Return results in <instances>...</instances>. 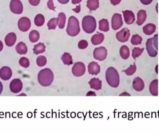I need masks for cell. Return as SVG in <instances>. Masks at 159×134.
<instances>
[{
    "label": "cell",
    "instance_id": "cell-1",
    "mask_svg": "<svg viewBox=\"0 0 159 134\" xmlns=\"http://www.w3.org/2000/svg\"><path fill=\"white\" fill-rule=\"evenodd\" d=\"M37 78L41 86L48 87L50 86L54 81V74L50 68H46L39 72Z\"/></svg>",
    "mask_w": 159,
    "mask_h": 134
},
{
    "label": "cell",
    "instance_id": "cell-2",
    "mask_svg": "<svg viewBox=\"0 0 159 134\" xmlns=\"http://www.w3.org/2000/svg\"><path fill=\"white\" fill-rule=\"evenodd\" d=\"M106 79L108 85L113 88H117L119 85V74L115 67H111L107 68L106 72Z\"/></svg>",
    "mask_w": 159,
    "mask_h": 134
},
{
    "label": "cell",
    "instance_id": "cell-3",
    "mask_svg": "<svg viewBox=\"0 0 159 134\" xmlns=\"http://www.w3.org/2000/svg\"><path fill=\"white\" fill-rule=\"evenodd\" d=\"M66 31L69 35L73 37L79 34L80 32L79 22L75 17L72 16L69 18Z\"/></svg>",
    "mask_w": 159,
    "mask_h": 134
},
{
    "label": "cell",
    "instance_id": "cell-4",
    "mask_svg": "<svg viewBox=\"0 0 159 134\" xmlns=\"http://www.w3.org/2000/svg\"><path fill=\"white\" fill-rule=\"evenodd\" d=\"M82 27L83 30L88 34H91L96 30V21L92 16H85L82 21Z\"/></svg>",
    "mask_w": 159,
    "mask_h": 134
},
{
    "label": "cell",
    "instance_id": "cell-5",
    "mask_svg": "<svg viewBox=\"0 0 159 134\" xmlns=\"http://www.w3.org/2000/svg\"><path fill=\"white\" fill-rule=\"evenodd\" d=\"M107 50L104 47L96 48L93 52V58L97 60L102 61L104 60L107 57Z\"/></svg>",
    "mask_w": 159,
    "mask_h": 134
},
{
    "label": "cell",
    "instance_id": "cell-6",
    "mask_svg": "<svg viewBox=\"0 0 159 134\" xmlns=\"http://www.w3.org/2000/svg\"><path fill=\"white\" fill-rule=\"evenodd\" d=\"M10 9L12 13L20 15L23 12V5L20 0H11Z\"/></svg>",
    "mask_w": 159,
    "mask_h": 134
},
{
    "label": "cell",
    "instance_id": "cell-7",
    "mask_svg": "<svg viewBox=\"0 0 159 134\" xmlns=\"http://www.w3.org/2000/svg\"><path fill=\"white\" fill-rule=\"evenodd\" d=\"M86 67L85 64L81 62H77L75 63L72 69V72L74 76L76 77H80L85 74Z\"/></svg>",
    "mask_w": 159,
    "mask_h": 134
},
{
    "label": "cell",
    "instance_id": "cell-8",
    "mask_svg": "<svg viewBox=\"0 0 159 134\" xmlns=\"http://www.w3.org/2000/svg\"><path fill=\"white\" fill-rule=\"evenodd\" d=\"M23 88L22 81L18 78L14 79L10 82L9 88L10 91L14 94L20 92Z\"/></svg>",
    "mask_w": 159,
    "mask_h": 134
},
{
    "label": "cell",
    "instance_id": "cell-9",
    "mask_svg": "<svg viewBox=\"0 0 159 134\" xmlns=\"http://www.w3.org/2000/svg\"><path fill=\"white\" fill-rule=\"evenodd\" d=\"M18 27L21 31H28L31 27L30 20L27 17L20 18L18 22Z\"/></svg>",
    "mask_w": 159,
    "mask_h": 134
},
{
    "label": "cell",
    "instance_id": "cell-10",
    "mask_svg": "<svg viewBox=\"0 0 159 134\" xmlns=\"http://www.w3.org/2000/svg\"><path fill=\"white\" fill-rule=\"evenodd\" d=\"M130 36V30L128 28H124L116 34V37L118 41L121 43H125L129 40Z\"/></svg>",
    "mask_w": 159,
    "mask_h": 134
},
{
    "label": "cell",
    "instance_id": "cell-11",
    "mask_svg": "<svg viewBox=\"0 0 159 134\" xmlns=\"http://www.w3.org/2000/svg\"><path fill=\"white\" fill-rule=\"evenodd\" d=\"M123 25L122 16L120 14L116 13L112 18V28L115 30H119Z\"/></svg>",
    "mask_w": 159,
    "mask_h": 134
},
{
    "label": "cell",
    "instance_id": "cell-12",
    "mask_svg": "<svg viewBox=\"0 0 159 134\" xmlns=\"http://www.w3.org/2000/svg\"><path fill=\"white\" fill-rule=\"evenodd\" d=\"M146 49L150 57L155 58L158 55V50L155 48L153 44V38L148 39L146 43Z\"/></svg>",
    "mask_w": 159,
    "mask_h": 134
},
{
    "label": "cell",
    "instance_id": "cell-13",
    "mask_svg": "<svg viewBox=\"0 0 159 134\" xmlns=\"http://www.w3.org/2000/svg\"><path fill=\"white\" fill-rule=\"evenodd\" d=\"M12 76V71L10 67L4 66L0 69V78L3 80H8Z\"/></svg>",
    "mask_w": 159,
    "mask_h": 134
},
{
    "label": "cell",
    "instance_id": "cell-14",
    "mask_svg": "<svg viewBox=\"0 0 159 134\" xmlns=\"http://www.w3.org/2000/svg\"><path fill=\"white\" fill-rule=\"evenodd\" d=\"M132 86L136 91H142L145 88L144 82L140 77H136L133 81Z\"/></svg>",
    "mask_w": 159,
    "mask_h": 134
},
{
    "label": "cell",
    "instance_id": "cell-15",
    "mask_svg": "<svg viewBox=\"0 0 159 134\" xmlns=\"http://www.w3.org/2000/svg\"><path fill=\"white\" fill-rule=\"evenodd\" d=\"M125 22L128 25L133 24L135 21V16L133 12L130 10L122 11Z\"/></svg>",
    "mask_w": 159,
    "mask_h": 134
},
{
    "label": "cell",
    "instance_id": "cell-16",
    "mask_svg": "<svg viewBox=\"0 0 159 134\" xmlns=\"http://www.w3.org/2000/svg\"><path fill=\"white\" fill-rule=\"evenodd\" d=\"M88 67L89 74L92 75H98L101 70L100 65L95 62H92L89 63Z\"/></svg>",
    "mask_w": 159,
    "mask_h": 134
},
{
    "label": "cell",
    "instance_id": "cell-17",
    "mask_svg": "<svg viewBox=\"0 0 159 134\" xmlns=\"http://www.w3.org/2000/svg\"><path fill=\"white\" fill-rule=\"evenodd\" d=\"M16 39V35L15 33L11 32L8 34L5 38L6 45L8 47L13 46L15 45Z\"/></svg>",
    "mask_w": 159,
    "mask_h": 134
},
{
    "label": "cell",
    "instance_id": "cell-18",
    "mask_svg": "<svg viewBox=\"0 0 159 134\" xmlns=\"http://www.w3.org/2000/svg\"><path fill=\"white\" fill-rule=\"evenodd\" d=\"M149 91L153 96H157L158 95V80H154L151 81L149 85Z\"/></svg>",
    "mask_w": 159,
    "mask_h": 134
},
{
    "label": "cell",
    "instance_id": "cell-19",
    "mask_svg": "<svg viewBox=\"0 0 159 134\" xmlns=\"http://www.w3.org/2000/svg\"><path fill=\"white\" fill-rule=\"evenodd\" d=\"M91 89L98 90L102 89V81L99 78H93L91 79L89 82Z\"/></svg>",
    "mask_w": 159,
    "mask_h": 134
},
{
    "label": "cell",
    "instance_id": "cell-20",
    "mask_svg": "<svg viewBox=\"0 0 159 134\" xmlns=\"http://www.w3.org/2000/svg\"><path fill=\"white\" fill-rule=\"evenodd\" d=\"M156 28L157 27L156 25L152 23H149L143 27V31L146 35H150L156 32Z\"/></svg>",
    "mask_w": 159,
    "mask_h": 134
},
{
    "label": "cell",
    "instance_id": "cell-21",
    "mask_svg": "<svg viewBox=\"0 0 159 134\" xmlns=\"http://www.w3.org/2000/svg\"><path fill=\"white\" fill-rule=\"evenodd\" d=\"M104 39V35L103 34L98 33L94 35L91 38V42L94 45L100 44L102 43Z\"/></svg>",
    "mask_w": 159,
    "mask_h": 134
},
{
    "label": "cell",
    "instance_id": "cell-22",
    "mask_svg": "<svg viewBox=\"0 0 159 134\" xmlns=\"http://www.w3.org/2000/svg\"><path fill=\"white\" fill-rule=\"evenodd\" d=\"M146 12L144 10H140L137 14V24L139 26L143 25L146 20Z\"/></svg>",
    "mask_w": 159,
    "mask_h": 134
},
{
    "label": "cell",
    "instance_id": "cell-23",
    "mask_svg": "<svg viewBox=\"0 0 159 134\" xmlns=\"http://www.w3.org/2000/svg\"><path fill=\"white\" fill-rule=\"evenodd\" d=\"M17 53L20 55H25L28 52V48L23 42H20L16 47Z\"/></svg>",
    "mask_w": 159,
    "mask_h": 134
},
{
    "label": "cell",
    "instance_id": "cell-24",
    "mask_svg": "<svg viewBox=\"0 0 159 134\" xmlns=\"http://www.w3.org/2000/svg\"><path fill=\"white\" fill-rule=\"evenodd\" d=\"M120 54L123 59H128L130 56V50L128 47L126 45L121 46L120 49Z\"/></svg>",
    "mask_w": 159,
    "mask_h": 134
},
{
    "label": "cell",
    "instance_id": "cell-25",
    "mask_svg": "<svg viewBox=\"0 0 159 134\" xmlns=\"http://www.w3.org/2000/svg\"><path fill=\"white\" fill-rule=\"evenodd\" d=\"M46 46L43 43H40L34 45L33 50L34 53L35 55H38L41 53H44L45 51Z\"/></svg>",
    "mask_w": 159,
    "mask_h": 134
},
{
    "label": "cell",
    "instance_id": "cell-26",
    "mask_svg": "<svg viewBox=\"0 0 159 134\" xmlns=\"http://www.w3.org/2000/svg\"><path fill=\"white\" fill-rule=\"evenodd\" d=\"M61 60L65 65H70L73 64L72 57L69 53L65 52L61 57Z\"/></svg>",
    "mask_w": 159,
    "mask_h": 134
},
{
    "label": "cell",
    "instance_id": "cell-27",
    "mask_svg": "<svg viewBox=\"0 0 159 134\" xmlns=\"http://www.w3.org/2000/svg\"><path fill=\"white\" fill-rule=\"evenodd\" d=\"M99 30L105 32L109 30V23L107 20L102 19L99 21Z\"/></svg>",
    "mask_w": 159,
    "mask_h": 134
},
{
    "label": "cell",
    "instance_id": "cell-28",
    "mask_svg": "<svg viewBox=\"0 0 159 134\" xmlns=\"http://www.w3.org/2000/svg\"><path fill=\"white\" fill-rule=\"evenodd\" d=\"M87 7L91 11L96 10L99 7V0H88Z\"/></svg>",
    "mask_w": 159,
    "mask_h": 134
},
{
    "label": "cell",
    "instance_id": "cell-29",
    "mask_svg": "<svg viewBox=\"0 0 159 134\" xmlns=\"http://www.w3.org/2000/svg\"><path fill=\"white\" fill-rule=\"evenodd\" d=\"M29 39L31 43H36L40 39L39 32L35 30L31 31L29 35Z\"/></svg>",
    "mask_w": 159,
    "mask_h": 134
},
{
    "label": "cell",
    "instance_id": "cell-30",
    "mask_svg": "<svg viewBox=\"0 0 159 134\" xmlns=\"http://www.w3.org/2000/svg\"><path fill=\"white\" fill-rule=\"evenodd\" d=\"M35 25L37 27H41L43 25L45 22V18L42 14H38L35 17L34 20Z\"/></svg>",
    "mask_w": 159,
    "mask_h": 134
},
{
    "label": "cell",
    "instance_id": "cell-31",
    "mask_svg": "<svg viewBox=\"0 0 159 134\" xmlns=\"http://www.w3.org/2000/svg\"><path fill=\"white\" fill-rule=\"evenodd\" d=\"M59 21V19L58 17L51 19L50 21H49L47 24L48 30H55L58 24Z\"/></svg>",
    "mask_w": 159,
    "mask_h": 134
},
{
    "label": "cell",
    "instance_id": "cell-32",
    "mask_svg": "<svg viewBox=\"0 0 159 134\" xmlns=\"http://www.w3.org/2000/svg\"><path fill=\"white\" fill-rule=\"evenodd\" d=\"M58 18L59 19V28L60 29H63L65 27V22H66V15L64 13H60L59 14Z\"/></svg>",
    "mask_w": 159,
    "mask_h": 134
},
{
    "label": "cell",
    "instance_id": "cell-33",
    "mask_svg": "<svg viewBox=\"0 0 159 134\" xmlns=\"http://www.w3.org/2000/svg\"><path fill=\"white\" fill-rule=\"evenodd\" d=\"M143 41V38L139 35H133L131 39V43L134 45H138L141 44Z\"/></svg>",
    "mask_w": 159,
    "mask_h": 134
},
{
    "label": "cell",
    "instance_id": "cell-34",
    "mask_svg": "<svg viewBox=\"0 0 159 134\" xmlns=\"http://www.w3.org/2000/svg\"><path fill=\"white\" fill-rule=\"evenodd\" d=\"M144 50V48L141 49L138 47L134 48V49L132 50V54L133 58L134 60L136 59V58H138L142 55L143 52Z\"/></svg>",
    "mask_w": 159,
    "mask_h": 134
},
{
    "label": "cell",
    "instance_id": "cell-35",
    "mask_svg": "<svg viewBox=\"0 0 159 134\" xmlns=\"http://www.w3.org/2000/svg\"><path fill=\"white\" fill-rule=\"evenodd\" d=\"M136 69H137V67L135 62H134L133 65H130L129 68L122 71L125 73L127 76H132L136 72Z\"/></svg>",
    "mask_w": 159,
    "mask_h": 134
},
{
    "label": "cell",
    "instance_id": "cell-36",
    "mask_svg": "<svg viewBox=\"0 0 159 134\" xmlns=\"http://www.w3.org/2000/svg\"><path fill=\"white\" fill-rule=\"evenodd\" d=\"M47 60L46 58L43 56H40L37 58L36 63L39 67H42L46 65Z\"/></svg>",
    "mask_w": 159,
    "mask_h": 134
},
{
    "label": "cell",
    "instance_id": "cell-37",
    "mask_svg": "<svg viewBox=\"0 0 159 134\" xmlns=\"http://www.w3.org/2000/svg\"><path fill=\"white\" fill-rule=\"evenodd\" d=\"M19 63L21 67H25V68L29 67L30 65V61L27 58L25 57L20 58L19 61Z\"/></svg>",
    "mask_w": 159,
    "mask_h": 134
},
{
    "label": "cell",
    "instance_id": "cell-38",
    "mask_svg": "<svg viewBox=\"0 0 159 134\" xmlns=\"http://www.w3.org/2000/svg\"><path fill=\"white\" fill-rule=\"evenodd\" d=\"M88 45H89V44L86 40H81L78 43V48L80 49H85L88 47Z\"/></svg>",
    "mask_w": 159,
    "mask_h": 134
},
{
    "label": "cell",
    "instance_id": "cell-39",
    "mask_svg": "<svg viewBox=\"0 0 159 134\" xmlns=\"http://www.w3.org/2000/svg\"><path fill=\"white\" fill-rule=\"evenodd\" d=\"M158 34L156 35L153 38V44H154L155 48L157 50L158 49Z\"/></svg>",
    "mask_w": 159,
    "mask_h": 134
},
{
    "label": "cell",
    "instance_id": "cell-40",
    "mask_svg": "<svg viewBox=\"0 0 159 134\" xmlns=\"http://www.w3.org/2000/svg\"><path fill=\"white\" fill-rule=\"evenodd\" d=\"M47 5L49 9L54 10V11H56V10H55L56 7H54L53 0H49L48 2Z\"/></svg>",
    "mask_w": 159,
    "mask_h": 134
},
{
    "label": "cell",
    "instance_id": "cell-41",
    "mask_svg": "<svg viewBox=\"0 0 159 134\" xmlns=\"http://www.w3.org/2000/svg\"><path fill=\"white\" fill-rule=\"evenodd\" d=\"M40 1L41 0H29V2L31 5L36 6L40 3Z\"/></svg>",
    "mask_w": 159,
    "mask_h": 134
},
{
    "label": "cell",
    "instance_id": "cell-42",
    "mask_svg": "<svg viewBox=\"0 0 159 134\" xmlns=\"http://www.w3.org/2000/svg\"><path fill=\"white\" fill-rule=\"evenodd\" d=\"M153 0H140L141 2L144 5H147L150 4L152 2H153Z\"/></svg>",
    "mask_w": 159,
    "mask_h": 134
},
{
    "label": "cell",
    "instance_id": "cell-43",
    "mask_svg": "<svg viewBox=\"0 0 159 134\" xmlns=\"http://www.w3.org/2000/svg\"><path fill=\"white\" fill-rule=\"evenodd\" d=\"M110 2L112 5L116 6L119 4L121 2V0H110Z\"/></svg>",
    "mask_w": 159,
    "mask_h": 134
},
{
    "label": "cell",
    "instance_id": "cell-44",
    "mask_svg": "<svg viewBox=\"0 0 159 134\" xmlns=\"http://www.w3.org/2000/svg\"><path fill=\"white\" fill-rule=\"evenodd\" d=\"M72 10L74 11L75 13H79L80 11V4L79 6H76V8H74V9H72Z\"/></svg>",
    "mask_w": 159,
    "mask_h": 134
},
{
    "label": "cell",
    "instance_id": "cell-45",
    "mask_svg": "<svg viewBox=\"0 0 159 134\" xmlns=\"http://www.w3.org/2000/svg\"><path fill=\"white\" fill-rule=\"evenodd\" d=\"M87 96H96L95 93L93 91H89L86 95Z\"/></svg>",
    "mask_w": 159,
    "mask_h": 134
},
{
    "label": "cell",
    "instance_id": "cell-46",
    "mask_svg": "<svg viewBox=\"0 0 159 134\" xmlns=\"http://www.w3.org/2000/svg\"><path fill=\"white\" fill-rule=\"evenodd\" d=\"M58 1L60 3L62 4H67V3L69 2L70 0H58Z\"/></svg>",
    "mask_w": 159,
    "mask_h": 134
},
{
    "label": "cell",
    "instance_id": "cell-47",
    "mask_svg": "<svg viewBox=\"0 0 159 134\" xmlns=\"http://www.w3.org/2000/svg\"><path fill=\"white\" fill-rule=\"evenodd\" d=\"M81 1H82V0H72V3L73 4H76L80 3Z\"/></svg>",
    "mask_w": 159,
    "mask_h": 134
},
{
    "label": "cell",
    "instance_id": "cell-48",
    "mask_svg": "<svg viewBox=\"0 0 159 134\" xmlns=\"http://www.w3.org/2000/svg\"><path fill=\"white\" fill-rule=\"evenodd\" d=\"M119 96H131V95L128 93L123 92Z\"/></svg>",
    "mask_w": 159,
    "mask_h": 134
},
{
    "label": "cell",
    "instance_id": "cell-49",
    "mask_svg": "<svg viewBox=\"0 0 159 134\" xmlns=\"http://www.w3.org/2000/svg\"><path fill=\"white\" fill-rule=\"evenodd\" d=\"M3 49V44L2 42L0 40V52Z\"/></svg>",
    "mask_w": 159,
    "mask_h": 134
},
{
    "label": "cell",
    "instance_id": "cell-50",
    "mask_svg": "<svg viewBox=\"0 0 159 134\" xmlns=\"http://www.w3.org/2000/svg\"><path fill=\"white\" fill-rule=\"evenodd\" d=\"M3 90V85L2 84V82L0 81V95L2 93Z\"/></svg>",
    "mask_w": 159,
    "mask_h": 134
},
{
    "label": "cell",
    "instance_id": "cell-51",
    "mask_svg": "<svg viewBox=\"0 0 159 134\" xmlns=\"http://www.w3.org/2000/svg\"><path fill=\"white\" fill-rule=\"evenodd\" d=\"M158 65H157V66H156V68H155V70H156V72L157 73V74H158Z\"/></svg>",
    "mask_w": 159,
    "mask_h": 134
}]
</instances>
